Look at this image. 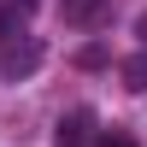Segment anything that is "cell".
I'll return each instance as SVG.
<instances>
[{
    "label": "cell",
    "mask_w": 147,
    "mask_h": 147,
    "mask_svg": "<svg viewBox=\"0 0 147 147\" xmlns=\"http://www.w3.org/2000/svg\"><path fill=\"white\" fill-rule=\"evenodd\" d=\"M41 71V41H30V35H12V41H0V77L6 82H24V77H35Z\"/></svg>",
    "instance_id": "6da1fadb"
},
{
    "label": "cell",
    "mask_w": 147,
    "mask_h": 147,
    "mask_svg": "<svg viewBox=\"0 0 147 147\" xmlns=\"http://www.w3.org/2000/svg\"><path fill=\"white\" fill-rule=\"evenodd\" d=\"M88 136H94V112H88V106L65 112V118H59V129H53V141H59V147H82Z\"/></svg>",
    "instance_id": "7a4b0ae2"
},
{
    "label": "cell",
    "mask_w": 147,
    "mask_h": 147,
    "mask_svg": "<svg viewBox=\"0 0 147 147\" xmlns=\"http://www.w3.org/2000/svg\"><path fill=\"white\" fill-rule=\"evenodd\" d=\"M59 18L65 24H100L106 18V0H59Z\"/></svg>",
    "instance_id": "3957f363"
},
{
    "label": "cell",
    "mask_w": 147,
    "mask_h": 147,
    "mask_svg": "<svg viewBox=\"0 0 147 147\" xmlns=\"http://www.w3.org/2000/svg\"><path fill=\"white\" fill-rule=\"evenodd\" d=\"M24 18H30V0H18V6H0V41L24 35Z\"/></svg>",
    "instance_id": "277c9868"
},
{
    "label": "cell",
    "mask_w": 147,
    "mask_h": 147,
    "mask_svg": "<svg viewBox=\"0 0 147 147\" xmlns=\"http://www.w3.org/2000/svg\"><path fill=\"white\" fill-rule=\"evenodd\" d=\"M124 82H129V88H147V53H136V59H124Z\"/></svg>",
    "instance_id": "5b68a950"
},
{
    "label": "cell",
    "mask_w": 147,
    "mask_h": 147,
    "mask_svg": "<svg viewBox=\"0 0 147 147\" xmlns=\"http://www.w3.org/2000/svg\"><path fill=\"white\" fill-rule=\"evenodd\" d=\"M94 147H136V136H124V129H106V136L94 141Z\"/></svg>",
    "instance_id": "8992f818"
},
{
    "label": "cell",
    "mask_w": 147,
    "mask_h": 147,
    "mask_svg": "<svg viewBox=\"0 0 147 147\" xmlns=\"http://www.w3.org/2000/svg\"><path fill=\"white\" fill-rule=\"evenodd\" d=\"M77 65H88V71H94V65H106V47H82V53H77Z\"/></svg>",
    "instance_id": "52a82bcc"
},
{
    "label": "cell",
    "mask_w": 147,
    "mask_h": 147,
    "mask_svg": "<svg viewBox=\"0 0 147 147\" xmlns=\"http://www.w3.org/2000/svg\"><path fill=\"white\" fill-rule=\"evenodd\" d=\"M136 35H141V47H147V12H141V24H136Z\"/></svg>",
    "instance_id": "ba28073f"
}]
</instances>
